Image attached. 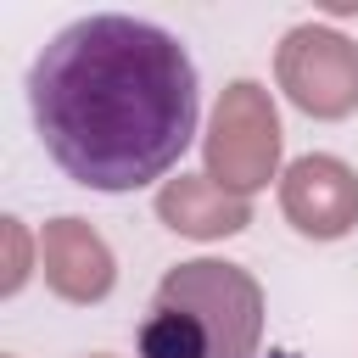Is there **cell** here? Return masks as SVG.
I'll use <instances>...</instances> for the list:
<instances>
[{
    "label": "cell",
    "mask_w": 358,
    "mask_h": 358,
    "mask_svg": "<svg viewBox=\"0 0 358 358\" xmlns=\"http://www.w3.org/2000/svg\"><path fill=\"white\" fill-rule=\"evenodd\" d=\"M28 112L45 157L73 185L129 196L190 151L201 78L179 34L145 17L90 11L39 45Z\"/></svg>",
    "instance_id": "obj_1"
},
{
    "label": "cell",
    "mask_w": 358,
    "mask_h": 358,
    "mask_svg": "<svg viewBox=\"0 0 358 358\" xmlns=\"http://www.w3.org/2000/svg\"><path fill=\"white\" fill-rule=\"evenodd\" d=\"M263 291L246 268L196 257L162 274L140 319V358H257Z\"/></svg>",
    "instance_id": "obj_2"
},
{
    "label": "cell",
    "mask_w": 358,
    "mask_h": 358,
    "mask_svg": "<svg viewBox=\"0 0 358 358\" xmlns=\"http://www.w3.org/2000/svg\"><path fill=\"white\" fill-rule=\"evenodd\" d=\"M257 358H296V352H285V347H274V352H257Z\"/></svg>",
    "instance_id": "obj_3"
}]
</instances>
